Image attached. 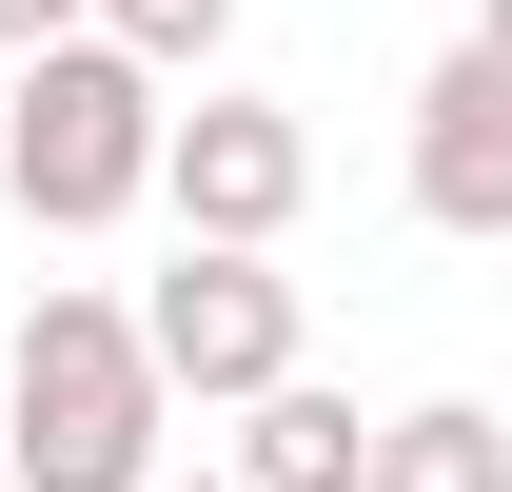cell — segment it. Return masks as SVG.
Returning <instances> with one entry per match:
<instances>
[{
	"instance_id": "3",
	"label": "cell",
	"mask_w": 512,
	"mask_h": 492,
	"mask_svg": "<svg viewBox=\"0 0 512 492\" xmlns=\"http://www.w3.org/2000/svg\"><path fill=\"white\" fill-rule=\"evenodd\" d=\"M138 355H158V394H197V414H256V394H296V276L178 237L138 276Z\"/></svg>"
},
{
	"instance_id": "2",
	"label": "cell",
	"mask_w": 512,
	"mask_h": 492,
	"mask_svg": "<svg viewBox=\"0 0 512 492\" xmlns=\"http://www.w3.org/2000/svg\"><path fill=\"white\" fill-rule=\"evenodd\" d=\"M158 138H178V79H138L119 40H60V60L0 79V197L40 237H119L158 197Z\"/></svg>"
},
{
	"instance_id": "1",
	"label": "cell",
	"mask_w": 512,
	"mask_h": 492,
	"mask_svg": "<svg viewBox=\"0 0 512 492\" xmlns=\"http://www.w3.org/2000/svg\"><path fill=\"white\" fill-rule=\"evenodd\" d=\"M158 355H138V296H40L20 315V355H0V492H158Z\"/></svg>"
},
{
	"instance_id": "7",
	"label": "cell",
	"mask_w": 512,
	"mask_h": 492,
	"mask_svg": "<svg viewBox=\"0 0 512 492\" xmlns=\"http://www.w3.org/2000/svg\"><path fill=\"white\" fill-rule=\"evenodd\" d=\"M375 492H512V414H473V394L375 414Z\"/></svg>"
},
{
	"instance_id": "11",
	"label": "cell",
	"mask_w": 512,
	"mask_h": 492,
	"mask_svg": "<svg viewBox=\"0 0 512 492\" xmlns=\"http://www.w3.org/2000/svg\"><path fill=\"white\" fill-rule=\"evenodd\" d=\"M158 492H237V473H158Z\"/></svg>"
},
{
	"instance_id": "4",
	"label": "cell",
	"mask_w": 512,
	"mask_h": 492,
	"mask_svg": "<svg viewBox=\"0 0 512 492\" xmlns=\"http://www.w3.org/2000/svg\"><path fill=\"white\" fill-rule=\"evenodd\" d=\"M296 197H316V119L256 99V79H197V119L158 138V217H178L197 256H276Z\"/></svg>"
},
{
	"instance_id": "6",
	"label": "cell",
	"mask_w": 512,
	"mask_h": 492,
	"mask_svg": "<svg viewBox=\"0 0 512 492\" xmlns=\"http://www.w3.org/2000/svg\"><path fill=\"white\" fill-rule=\"evenodd\" d=\"M217 473H237V492H375V414L296 374V394H256V414H237V453H217Z\"/></svg>"
},
{
	"instance_id": "10",
	"label": "cell",
	"mask_w": 512,
	"mask_h": 492,
	"mask_svg": "<svg viewBox=\"0 0 512 492\" xmlns=\"http://www.w3.org/2000/svg\"><path fill=\"white\" fill-rule=\"evenodd\" d=\"M473 40H493V60H512V0H473Z\"/></svg>"
},
{
	"instance_id": "8",
	"label": "cell",
	"mask_w": 512,
	"mask_h": 492,
	"mask_svg": "<svg viewBox=\"0 0 512 492\" xmlns=\"http://www.w3.org/2000/svg\"><path fill=\"white\" fill-rule=\"evenodd\" d=\"M99 40H119L138 79H217V40H237V0H99Z\"/></svg>"
},
{
	"instance_id": "9",
	"label": "cell",
	"mask_w": 512,
	"mask_h": 492,
	"mask_svg": "<svg viewBox=\"0 0 512 492\" xmlns=\"http://www.w3.org/2000/svg\"><path fill=\"white\" fill-rule=\"evenodd\" d=\"M60 40H99V0H0V60H60Z\"/></svg>"
},
{
	"instance_id": "5",
	"label": "cell",
	"mask_w": 512,
	"mask_h": 492,
	"mask_svg": "<svg viewBox=\"0 0 512 492\" xmlns=\"http://www.w3.org/2000/svg\"><path fill=\"white\" fill-rule=\"evenodd\" d=\"M414 217L434 237H512V60L493 40H453L414 79Z\"/></svg>"
}]
</instances>
